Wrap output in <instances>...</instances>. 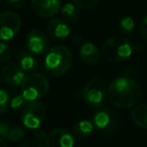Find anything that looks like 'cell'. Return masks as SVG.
Segmentation results:
<instances>
[{"instance_id":"cell-1","label":"cell","mask_w":147,"mask_h":147,"mask_svg":"<svg viewBox=\"0 0 147 147\" xmlns=\"http://www.w3.org/2000/svg\"><path fill=\"white\" fill-rule=\"evenodd\" d=\"M141 97L142 89L139 84L126 76L115 79L107 90V98L110 104L121 109L136 106Z\"/></svg>"},{"instance_id":"cell-2","label":"cell","mask_w":147,"mask_h":147,"mask_svg":"<svg viewBox=\"0 0 147 147\" xmlns=\"http://www.w3.org/2000/svg\"><path fill=\"white\" fill-rule=\"evenodd\" d=\"M73 53L67 47L57 45L49 49L45 59V67L53 77L63 76L71 67Z\"/></svg>"},{"instance_id":"cell-3","label":"cell","mask_w":147,"mask_h":147,"mask_svg":"<svg viewBox=\"0 0 147 147\" xmlns=\"http://www.w3.org/2000/svg\"><path fill=\"white\" fill-rule=\"evenodd\" d=\"M134 49L133 43L126 36L114 35L104 42L102 53L108 61L122 63L132 55Z\"/></svg>"},{"instance_id":"cell-4","label":"cell","mask_w":147,"mask_h":147,"mask_svg":"<svg viewBox=\"0 0 147 147\" xmlns=\"http://www.w3.org/2000/svg\"><path fill=\"white\" fill-rule=\"evenodd\" d=\"M49 90V80L40 74H30L25 77L21 84V95L29 102H34L43 98Z\"/></svg>"},{"instance_id":"cell-5","label":"cell","mask_w":147,"mask_h":147,"mask_svg":"<svg viewBox=\"0 0 147 147\" xmlns=\"http://www.w3.org/2000/svg\"><path fill=\"white\" fill-rule=\"evenodd\" d=\"M107 87L104 80L94 78L85 86L83 90V100L91 107H100L107 97Z\"/></svg>"},{"instance_id":"cell-6","label":"cell","mask_w":147,"mask_h":147,"mask_svg":"<svg viewBox=\"0 0 147 147\" xmlns=\"http://www.w3.org/2000/svg\"><path fill=\"white\" fill-rule=\"evenodd\" d=\"M45 115H47V110L42 103L38 101L29 102L28 104L25 105L22 110L21 121L26 128L36 130L45 121Z\"/></svg>"},{"instance_id":"cell-7","label":"cell","mask_w":147,"mask_h":147,"mask_svg":"<svg viewBox=\"0 0 147 147\" xmlns=\"http://www.w3.org/2000/svg\"><path fill=\"white\" fill-rule=\"evenodd\" d=\"M21 23V17L13 11L0 13V39L3 41L12 39L20 30Z\"/></svg>"},{"instance_id":"cell-8","label":"cell","mask_w":147,"mask_h":147,"mask_svg":"<svg viewBox=\"0 0 147 147\" xmlns=\"http://www.w3.org/2000/svg\"><path fill=\"white\" fill-rule=\"evenodd\" d=\"M93 124L101 132L112 134L116 128L117 119L113 111L107 107H101L93 116Z\"/></svg>"},{"instance_id":"cell-9","label":"cell","mask_w":147,"mask_h":147,"mask_svg":"<svg viewBox=\"0 0 147 147\" xmlns=\"http://www.w3.org/2000/svg\"><path fill=\"white\" fill-rule=\"evenodd\" d=\"M49 37L39 29H33L27 34L25 45L29 53L33 55H42L49 49Z\"/></svg>"},{"instance_id":"cell-10","label":"cell","mask_w":147,"mask_h":147,"mask_svg":"<svg viewBox=\"0 0 147 147\" xmlns=\"http://www.w3.org/2000/svg\"><path fill=\"white\" fill-rule=\"evenodd\" d=\"M75 138L69 130L57 128L51 130L45 138V147H74Z\"/></svg>"},{"instance_id":"cell-11","label":"cell","mask_w":147,"mask_h":147,"mask_svg":"<svg viewBox=\"0 0 147 147\" xmlns=\"http://www.w3.org/2000/svg\"><path fill=\"white\" fill-rule=\"evenodd\" d=\"M61 0H31L32 11L41 18H49L59 12Z\"/></svg>"},{"instance_id":"cell-12","label":"cell","mask_w":147,"mask_h":147,"mask_svg":"<svg viewBox=\"0 0 147 147\" xmlns=\"http://www.w3.org/2000/svg\"><path fill=\"white\" fill-rule=\"evenodd\" d=\"M49 37L55 42H61L69 37L71 33L69 25L61 18H53L49 22L47 27Z\"/></svg>"},{"instance_id":"cell-13","label":"cell","mask_w":147,"mask_h":147,"mask_svg":"<svg viewBox=\"0 0 147 147\" xmlns=\"http://www.w3.org/2000/svg\"><path fill=\"white\" fill-rule=\"evenodd\" d=\"M2 78L8 85L12 87H21L25 76V71L15 63H8L2 69Z\"/></svg>"},{"instance_id":"cell-14","label":"cell","mask_w":147,"mask_h":147,"mask_svg":"<svg viewBox=\"0 0 147 147\" xmlns=\"http://www.w3.org/2000/svg\"><path fill=\"white\" fill-rule=\"evenodd\" d=\"M100 51L93 42H85L80 49V57L87 65H95L100 59Z\"/></svg>"},{"instance_id":"cell-15","label":"cell","mask_w":147,"mask_h":147,"mask_svg":"<svg viewBox=\"0 0 147 147\" xmlns=\"http://www.w3.org/2000/svg\"><path fill=\"white\" fill-rule=\"evenodd\" d=\"M16 59L18 65L26 73H30L37 69V61L32 53L25 49H19L17 51Z\"/></svg>"},{"instance_id":"cell-16","label":"cell","mask_w":147,"mask_h":147,"mask_svg":"<svg viewBox=\"0 0 147 147\" xmlns=\"http://www.w3.org/2000/svg\"><path fill=\"white\" fill-rule=\"evenodd\" d=\"M133 122L142 129L147 130V104H137L131 112Z\"/></svg>"},{"instance_id":"cell-17","label":"cell","mask_w":147,"mask_h":147,"mask_svg":"<svg viewBox=\"0 0 147 147\" xmlns=\"http://www.w3.org/2000/svg\"><path fill=\"white\" fill-rule=\"evenodd\" d=\"M94 124L88 120H81L73 126V134L79 139H87L94 131Z\"/></svg>"},{"instance_id":"cell-18","label":"cell","mask_w":147,"mask_h":147,"mask_svg":"<svg viewBox=\"0 0 147 147\" xmlns=\"http://www.w3.org/2000/svg\"><path fill=\"white\" fill-rule=\"evenodd\" d=\"M59 12L61 14V17L69 22H76L80 18V10L76 5L71 2L65 3L61 7Z\"/></svg>"},{"instance_id":"cell-19","label":"cell","mask_w":147,"mask_h":147,"mask_svg":"<svg viewBox=\"0 0 147 147\" xmlns=\"http://www.w3.org/2000/svg\"><path fill=\"white\" fill-rule=\"evenodd\" d=\"M24 136L25 132L23 128H21L20 126H17V125L10 124L8 131L6 133V136H5V140H8L10 142H18V141L22 140Z\"/></svg>"},{"instance_id":"cell-20","label":"cell","mask_w":147,"mask_h":147,"mask_svg":"<svg viewBox=\"0 0 147 147\" xmlns=\"http://www.w3.org/2000/svg\"><path fill=\"white\" fill-rule=\"evenodd\" d=\"M135 22L130 16H124L119 20V29L125 35H131L134 31Z\"/></svg>"},{"instance_id":"cell-21","label":"cell","mask_w":147,"mask_h":147,"mask_svg":"<svg viewBox=\"0 0 147 147\" xmlns=\"http://www.w3.org/2000/svg\"><path fill=\"white\" fill-rule=\"evenodd\" d=\"M12 49L5 41H0V61H7L11 59Z\"/></svg>"},{"instance_id":"cell-22","label":"cell","mask_w":147,"mask_h":147,"mask_svg":"<svg viewBox=\"0 0 147 147\" xmlns=\"http://www.w3.org/2000/svg\"><path fill=\"white\" fill-rule=\"evenodd\" d=\"M98 1L99 0H73V3L78 8L83 10H89L96 6Z\"/></svg>"},{"instance_id":"cell-23","label":"cell","mask_w":147,"mask_h":147,"mask_svg":"<svg viewBox=\"0 0 147 147\" xmlns=\"http://www.w3.org/2000/svg\"><path fill=\"white\" fill-rule=\"evenodd\" d=\"M9 96L4 89H0V115L4 114L8 108Z\"/></svg>"},{"instance_id":"cell-24","label":"cell","mask_w":147,"mask_h":147,"mask_svg":"<svg viewBox=\"0 0 147 147\" xmlns=\"http://www.w3.org/2000/svg\"><path fill=\"white\" fill-rule=\"evenodd\" d=\"M25 102H26V100H25L24 98H23L22 95H16V96H14L12 98V100H11L10 102V107L11 109H13V110H20L21 108H24V105H25Z\"/></svg>"},{"instance_id":"cell-25","label":"cell","mask_w":147,"mask_h":147,"mask_svg":"<svg viewBox=\"0 0 147 147\" xmlns=\"http://www.w3.org/2000/svg\"><path fill=\"white\" fill-rule=\"evenodd\" d=\"M19 147H45V145L42 142L35 140L33 138L32 140H26L24 142H22Z\"/></svg>"},{"instance_id":"cell-26","label":"cell","mask_w":147,"mask_h":147,"mask_svg":"<svg viewBox=\"0 0 147 147\" xmlns=\"http://www.w3.org/2000/svg\"><path fill=\"white\" fill-rule=\"evenodd\" d=\"M139 31H140L141 36L147 40V16L141 20V23L139 25Z\"/></svg>"},{"instance_id":"cell-27","label":"cell","mask_w":147,"mask_h":147,"mask_svg":"<svg viewBox=\"0 0 147 147\" xmlns=\"http://www.w3.org/2000/svg\"><path fill=\"white\" fill-rule=\"evenodd\" d=\"M33 137H34L35 140L40 141V142H42V141L45 140V138H47V136H45V132L42 130V129H39V128L34 131Z\"/></svg>"},{"instance_id":"cell-28","label":"cell","mask_w":147,"mask_h":147,"mask_svg":"<svg viewBox=\"0 0 147 147\" xmlns=\"http://www.w3.org/2000/svg\"><path fill=\"white\" fill-rule=\"evenodd\" d=\"M6 1L12 8L20 9L24 5V0H6Z\"/></svg>"},{"instance_id":"cell-29","label":"cell","mask_w":147,"mask_h":147,"mask_svg":"<svg viewBox=\"0 0 147 147\" xmlns=\"http://www.w3.org/2000/svg\"><path fill=\"white\" fill-rule=\"evenodd\" d=\"M0 147H7V144L2 138H0Z\"/></svg>"},{"instance_id":"cell-30","label":"cell","mask_w":147,"mask_h":147,"mask_svg":"<svg viewBox=\"0 0 147 147\" xmlns=\"http://www.w3.org/2000/svg\"><path fill=\"white\" fill-rule=\"evenodd\" d=\"M0 83H1V78H0Z\"/></svg>"},{"instance_id":"cell-31","label":"cell","mask_w":147,"mask_h":147,"mask_svg":"<svg viewBox=\"0 0 147 147\" xmlns=\"http://www.w3.org/2000/svg\"><path fill=\"white\" fill-rule=\"evenodd\" d=\"M1 1H2V0H0V2H1Z\"/></svg>"}]
</instances>
